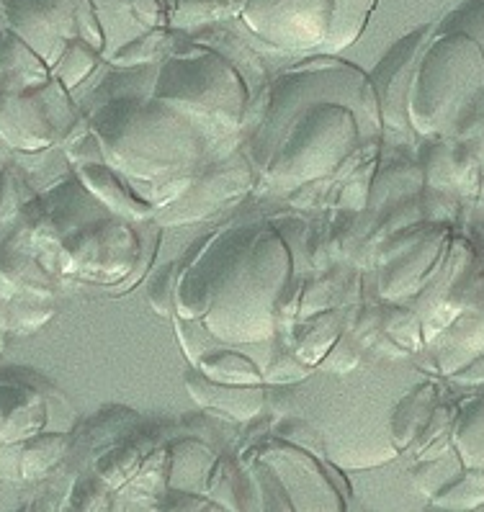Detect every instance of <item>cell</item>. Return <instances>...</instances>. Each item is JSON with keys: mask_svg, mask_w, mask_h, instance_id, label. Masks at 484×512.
Wrapping results in <instances>:
<instances>
[{"mask_svg": "<svg viewBox=\"0 0 484 512\" xmlns=\"http://www.w3.org/2000/svg\"><path fill=\"white\" fill-rule=\"evenodd\" d=\"M374 8L376 0H335L333 31H330V39L325 44L327 52L351 47L361 37L363 26L369 24Z\"/></svg>", "mask_w": 484, "mask_h": 512, "instance_id": "obj_11", "label": "cell"}, {"mask_svg": "<svg viewBox=\"0 0 484 512\" xmlns=\"http://www.w3.org/2000/svg\"><path fill=\"white\" fill-rule=\"evenodd\" d=\"M91 3L103 31V55L111 57L140 39L145 26L137 24L140 19L132 13L129 0H91Z\"/></svg>", "mask_w": 484, "mask_h": 512, "instance_id": "obj_9", "label": "cell"}, {"mask_svg": "<svg viewBox=\"0 0 484 512\" xmlns=\"http://www.w3.org/2000/svg\"><path fill=\"white\" fill-rule=\"evenodd\" d=\"M454 443L461 461H464L472 471H477L474 476H482L484 474V397L474 399V402L459 415L454 428Z\"/></svg>", "mask_w": 484, "mask_h": 512, "instance_id": "obj_10", "label": "cell"}, {"mask_svg": "<svg viewBox=\"0 0 484 512\" xmlns=\"http://www.w3.org/2000/svg\"><path fill=\"white\" fill-rule=\"evenodd\" d=\"M3 340H6V332H0V350H3Z\"/></svg>", "mask_w": 484, "mask_h": 512, "instance_id": "obj_13", "label": "cell"}, {"mask_svg": "<svg viewBox=\"0 0 484 512\" xmlns=\"http://www.w3.org/2000/svg\"><path fill=\"white\" fill-rule=\"evenodd\" d=\"M155 75V73H152ZM91 134L111 168L132 178L191 170L219 134L147 91H114L91 114Z\"/></svg>", "mask_w": 484, "mask_h": 512, "instance_id": "obj_2", "label": "cell"}, {"mask_svg": "<svg viewBox=\"0 0 484 512\" xmlns=\"http://www.w3.org/2000/svg\"><path fill=\"white\" fill-rule=\"evenodd\" d=\"M73 121L75 114L60 80L26 91L0 88V142L13 150H47L67 137Z\"/></svg>", "mask_w": 484, "mask_h": 512, "instance_id": "obj_5", "label": "cell"}, {"mask_svg": "<svg viewBox=\"0 0 484 512\" xmlns=\"http://www.w3.org/2000/svg\"><path fill=\"white\" fill-rule=\"evenodd\" d=\"M6 24V16H3V6H0V26Z\"/></svg>", "mask_w": 484, "mask_h": 512, "instance_id": "obj_12", "label": "cell"}, {"mask_svg": "<svg viewBox=\"0 0 484 512\" xmlns=\"http://www.w3.org/2000/svg\"><path fill=\"white\" fill-rule=\"evenodd\" d=\"M242 24L271 47L325 49L335 21V0H245Z\"/></svg>", "mask_w": 484, "mask_h": 512, "instance_id": "obj_7", "label": "cell"}, {"mask_svg": "<svg viewBox=\"0 0 484 512\" xmlns=\"http://www.w3.org/2000/svg\"><path fill=\"white\" fill-rule=\"evenodd\" d=\"M382 114L371 80L338 60H312L276 83L266 129L261 134V165L273 183L299 186L333 173L376 139Z\"/></svg>", "mask_w": 484, "mask_h": 512, "instance_id": "obj_1", "label": "cell"}, {"mask_svg": "<svg viewBox=\"0 0 484 512\" xmlns=\"http://www.w3.org/2000/svg\"><path fill=\"white\" fill-rule=\"evenodd\" d=\"M443 21L466 31L484 55V0H464ZM433 152L448 165V181L469 193H484V80L459 132L448 142H436Z\"/></svg>", "mask_w": 484, "mask_h": 512, "instance_id": "obj_6", "label": "cell"}, {"mask_svg": "<svg viewBox=\"0 0 484 512\" xmlns=\"http://www.w3.org/2000/svg\"><path fill=\"white\" fill-rule=\"evenodd\" d=\"M433 24L420 26L410 34V37L400 39L394 44L392 52L379 62L374 73H371V88L376 93V103H379V114H382V124L389 129H410L407 121V101H410L412 75L418 67L420 52H423L425 42H428Z\"/></svg>", "mask_w": 484, "mask_h": 512, "instance_id": "obj_8", "label": "cell"}, {"mask_svg": "<svg viewBox=\"0 0 484 512\" xmlns=\"http://www.w3.org/2000/svg\"><path fill=\"white\" fill-rule=\"evenodd\" d=\"M152 96L173 103L222 137L240 124L245 111V85L214 52L194 49L155 67Z\"/></svg>", "mask_w": 484, "mask_h": 512, "instance_id": "obj_4", "label": "cell"}, {"mask_svg": "<svg viewBox=\"0 0 484 512\" xmlns=\"http://www.w3.org/2000/svg\"><path fill=\"white\" fill-rule=\"evenodd\" d=\"M230 266L204 307V327L224 343H261L273 335V314L289 281V263L273 232L250 245H230Z\"/></svg>", "mask_w": 484, "mask_h": 512, "instance_id": "obj_3", "label": "cell"}]
</instances>
